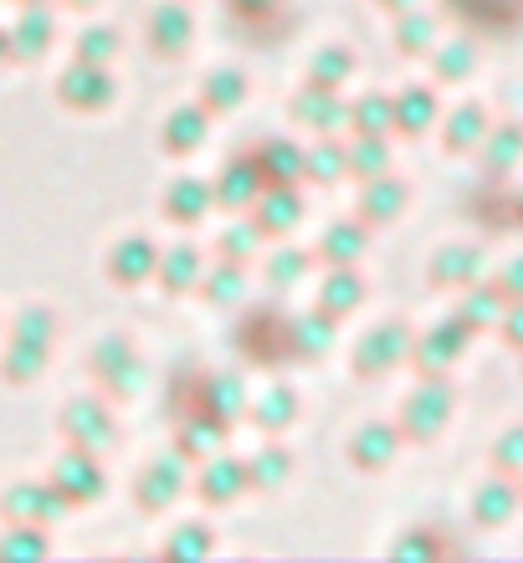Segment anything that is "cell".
<instances>
[{"mask_svg": "<svg viewBox=\"0 0 523 563\" xmlns=\"http://www.w3.org/2000/svg\"><path fill=\"white\" fill-rule=\"evenodd\" d=\"M478 129H482V119H478V108H467V119H462V123H457V139H472V134H478Z\"/></svg>", "mask_w": 523, "mask_h": 563, "instance_id": "5b68a950", "label": "cell"}, {"mask_svg": "<svg viewBox=\"0 0 523 563\" xmlns=\"http://www.w3.org/2000/svg\"><path fill=\"white\" fill-rule=\"evenodd\" d=\"M519 216H523V190H519Z\"/></svg>", "mask_w": 523, "mask_h": 563, "instance_id": "52a82bcc", "label": "cell"}, {"mask_svg": "<svg viewBox=\"0 0 523 563\" xmlns=\"http://www.w3.org/2000/svg\"><path fill=\"white\" fill-rule=\"evenodd\" d=\"M503 333H509V343H519V349H523V308H513V312H509Z\"/></svg>", "mask_w": 523, "mask_h": 563, "instance_id": "277c9868", "label": "cell"}, {"mask_svg": "<svg viewBox=\"0 0 523 563\" xmlns=\"http://www.w3.org/2000/svg\"><path fill=\"white\" fill-rule=\"evenodd\" d=\"M503 277H509V292H513V297H523V262H513V267L503 272Z\"/></svg>", "mask_w": 523, "mask_h": 563, "instance_id": "8992f818", "label": "cell"}, {"mask_svg": "<svg viewBox=\"0 0 523 563\" xmlns=\"http://www.w3.org/2000/svg\"><path fill=\"white\" fill-rule=\"evenodd\" d=\"M478 512H482V522H503L513 512V492L503 487V482H493V487L478 497Z\"/></svg>", "mask_w": 523, "mask_h": 563, "instance_id": "6da1fadb", "label": "cell"}, {"mask_svg": "<svg viewBox=\"0 0 523 563\" xmlns=\"http://www.w3.org/2000/svg\"><path fill=\"white\" fill-rule=\"evenodd\" d=\"M498 461H503V466H513V472H523V430L503 435V445H498Z\"/></svg>", "mask_w": 523, "mask_h": 563, "instance_id": "3957f363", "label": "cell"}, {"mask_svg": "<svg viewBox=\"0 0 523 563\" xmlns=\"http://www.w3.org/2000/svg\"><path fill=\"white\" fill-rule=\"evenodd\" d=\"M523 154V129H503V134L493 139V154H488V159H493V169H503V164H513Z\"/></svg>", "mask_w": 523, "mask_h": 563, "instance_id": "7a4b0ae2", "label": "cell"}]
</instances>
